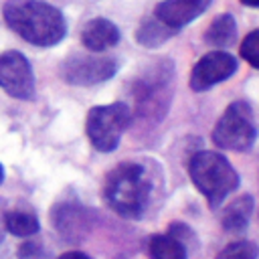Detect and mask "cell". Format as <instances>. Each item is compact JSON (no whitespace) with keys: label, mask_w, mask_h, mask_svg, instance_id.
Masks as SVG:
<instances>
[{"label":"cell","mask_w":259,"mask_h":259,"mask_svg":"<svg viewBox=\"0 0 259 259\" xmlns=\"http://www.w3.org/2000/svg\"><path fill=\"white\" fill-rule=\"evenodd\" d=\"M253 208H255V200L251 194H243V196H237L235 200H231L227 204V208L223 210V217H221V223H223V229L229 231V233H239L243 231L247 225H249V219L253 214Z\"/></svg>","instance_id":"13"},{"label":"cell","mask_w":259,"mask_h":259,"mask_svg":"<svg viewBox=\"0 0 259 259\" xmlns=\"http://www.w3.org/2000/svg\"><path fill=\"white\" fill-rule=\"evenodd\" d=\"M188 174L210 206H219L239 186L237 170L223 154L210 150H200L190 158Z\"/></svg>","instance_id":"3"},{"label":"cell","mask_w":259,"mask_h":259,"mask_svg":"<svg viewBox=\"0 0 259 259\" xmlns=\"http://www.w3.org/2000/svg\"><path fill=\"white\" fill-rule=\"evenodd\" d=\"M148 255L152 259H186V245L174 235H152L148 239Z\"/></svg>","instance_id":"15"},{"label":"cell","mask_w":259,"mask_h":259,"mask_svg":"<svg viewBox=\"0 0 259 259\" xmlns=\"http://www.w3.org/2000/svg\"><path fill=\"white\" fill-rule=\"evenodd\" d=\"M16 259H49V253L38 241H26L18 247Z\"/></svg>","instance_id":"20"},{"label":"cell","mask_w":259,"mask_h":259,"mask_svg":"<svg viewBox=\"0 0 259 259\" xmlns=\"http://www.w3.org/2000/svg\"><path fill=\"white\" fill-rule=\"evenodd\" d=\"M241 57L255 69H259V28L251 30L245 38H243V45H241Z\"/></svg>","instance_id":"19"},{"label":"cell","mask_w":259,"mask_h":259,"mask_svg":"<svg viewBox=\"0 0 259 259\" xmlns=\"http://www.w3.org/2000/svg\"><path fill=\"white\" fill-rule=\"evenodd\" d=\"M237 71V61L227 51H210L200 57L192 71H190V89L192 91H206L212 85L229 79Z\"/></svg>","instance_id":"9"},{"label":"cell","mask_w":259,"mask_h":259,"mask_svg":"<svg viewBox=\"0 0 259 259\" xmlns=\"http://www.w3.org/2000/svg\"><path fill=\"white\" fill-rule=\"evenodd\" d=\"M208 4L210 0H162L154 8V18L164 26L176 30L198 18L208 8Z\"/></svg>","instance_id":"11"},{"label":"cell","mask_w":259,"mask_h":259,"mask_svg":"<svg viewBox=\"0 0 259 259\" xmlns=\"http://www.w3.org/2000/svg\"><path fill=\"white\" fill-rule=\"evenodd\" d=\"M0 87L14 99L34 97V75L22 53L8 51L0 55Z\"/></svg>","instance_id":"8"},{"label":"cell","mask_w":259,"mask_h":259,"mask_svg":"<svg viewBox=\"0 0 259 259\" xmlns=\"http://www.w3.org/2000/svg\"><path fill=\"white\" fill-rule=\"evenodd\" d=\"M259 247L253 241H233L227 247H223L217 255V259H257Z\"/></svg>","instance_id":"18"},{"label":"cell","mask_w":259,"mask_h":259,"mask_svg":"<svg viewBox=\"0 0 259 259\" xmlns=\"http://www.w3.org/2000/svg\"><path fill=\"white\" fill-rule=\"evenodd\" d=\"M4 212H6V206H4V200H0V241L4 239V233H6V229H4Z\"/></svg>","instance_id":"22"},{"label":"cell","mask_w":259,"mask_h":259,"mask_svg":"<svg viewBox=\"0 0 259 259\" xmlns=\"http://www.w3.org/2000/svg\"><path fill=\"white\" fill-rule=\"evenodd\" d=\"M4 180V170H2V164H0V182Z\"/></svg>","instance_id":"24"},{"label":"cell","mask_w":259,"mask_h":259,"mask_svg":"<svg viewBox=\"0 0 259 259\" xmlns=\"http://www.w3.org/2000/svg\"><path fill=\"white\" fill-rule=\"evenodd\" d=\"M172 87V63L158 61L144 69L136 83V111L142 117H164L166 105L170 101Z\"/></svg>","instance_id":"6"},{"label":"cell","mask_w":259,"mask_h":259,"mask_svg":"<svg viewBox=\"0 0 259 259\" xmlns=\"http://www.w3.org/2000/svg\"><path fill=\"white\" fill-rule=\"evenodd\" d=\"M2 16L12 32L34 47H53L67 34L63 12L42 0H8Z\"/></svg>","instance_id":"2"},{"label":"cell","mask_w":259,"mask_h":259,"mask_svg":"<svg viewBox=\"0 0 259 259\" xmlns=\"http://www.w3.org/2000/svg\"><path fill=\"white\" fill-rule=\"evenodd\" d=\"M59 259H91V257L81 253V251H69V253H63Z\"/></svg>","instance_id":"21"},{"label":"cell","mask_w":259,"mask_h":259,"mask_svg":"<svg viewBox=\"0 0 259 259\" xmlns=\"http://www.w3.org/2000/svg\"><path fill=\"white\" fill-rule=\"evenodd\" d=\"M172 34H174L172 28L164 26L160 20L154 18V20H148V22H144V24L140 26V30H138V40H140L144 47H158V45L166 42Z\"/></svg>","instance_id":"17"},{"label":"cell","mask_w":259,"mask_h":259,"mask_svg":"<svg viewBox=\"0 0 259 259\" xmlns=\"http://www.w3.org/2000/svg\"><path fill=\"white\" fill-rule=\"evenodd\" d=\"M162 174L146 160H125L105 178L103 198L123 219H144L160 196Z\"/></svg>","instance_id":"1"},{"label":"cell","mask_w":259,"mask_h":259,"mask_svg":"<svg viewBox=\"0 0 259 259\" xmlns=\"http://www.w3.org/2000/svg\"><path fill=\"white\" fill-rule=\"evenodd\" d=\"M55 231L67 241H81L93 225V212L77 202H59L51 210Z\"/></svg>","instance_id":"10"},{"label":"cell","mask_w":259,"mask_h":259,"mask_svg":"<svg viewBox=\"0 0 259 259\" xmlns=\"http://www.w3.org/2000/svg\"><path fill=\"white\" fill-rule=\"evenodd\" d=\"M117 71V63L115 59L109 57H97V55H71L63 67H61V75L67 83L71 85H97L107 81L109 77H113Z\"/></svg>","instance_id":"7"},{"label":"cell","mask_w":259,"mask_h":259,"mask_svg":"<svg viewBox=\"0 0 259 259\" xmlns=\"http://www.w3.org/2000/svg\"><path fill=\"white\" fill-rule=\"evenodd\" d=\"M243 4H247V6H255V8H259V0H241Z\"/></svg>","instance_id":"23"},{"label":"cell","mask_w":259,"mask_h":259,"mask_svg":"<svg viewBox=\"0 0 259 259\" xmlns=\"http://www.w3.org/2000/svg\"><path fill=\"white\" fill-rule=\"evenodd\" d=\"M257 119L247 101H233L212 130V142L219 148L247 152L257 140Z\"/></svg>","instance_id":"4"},{"label":"cell","mask_w":259,"mask_h":259,"mask_svg":"<svg viewBox=\"0 0 259 259\" xmlns=\"http://www.w3.org/2000/svg\"><path fill=\"white\" fill-rule=\"evenodd\" d=\"M235 36H237V24H235L233 16L231 14H219L210 22L204 40L214 49H225V47L233 45Z\"/></svg>","instance_id":"16"},{"label":"cell","mask_w":259,"mask_h":259,"mask_svg":"<svg viewBox=\"0 0 259 259\" xmlns=\"http://www.w3.org/2000/svg\"><path fill=\"white\" fill-rule=\"evenodd\" d=\"M119 40V28L107 18H91L81 30V42L91 53L111 49Z\"/></svg>","instance_id":"12"},{"label":"cell","mask_w":259,"mask_h":259,"mask_svg":"<svg viewBox=\"0 0 259 259\" xmlns=\"http://www.w3.org/2000/svg\"><path fill=\"white\" fill-rule=\"evenodd\" d=\"M4 229L14 237H30L38 233L40 223L36 214L28 208H6L4 212Z\"/></svg>","instance_id":"14"},{"label":"cell","mask_w":259,"mask_h":259,"mask_svg":"<svg viewBox=\"0 0 259 259\" xmlns=\"http://www.w3.org/2000/svg\"><path fill=\"white\" fill-rule=\"evenodd\" d=\"M132 121V109L123 101L91 107L85 119V132L97 152H113Z\"/></svg>","instance_id":"5"}]
</instances>
